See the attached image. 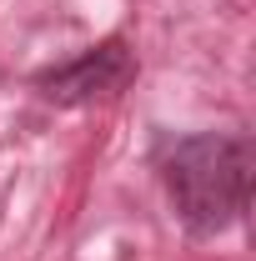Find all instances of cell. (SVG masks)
<instances>
[{
    "label": "cell",
    "instance_id": "6da1fadb",
    "mask_svg": "<svg viewBox=\"0 0 256 261\" xmlns=\"http://www.w3.org/2000/svg\"><path fill=\"white\" fill-rule=\"evenodd\" d=\"M251 176H256L251 141L221 136V130L176 141L161 161L171 211L191 236H221L226 226H236L251 206Z\"/></svg>",
    "mask_w": 256,
    "mask_h": 261
},
{
    "label": "cell",
    "instance_id": "7a4b0ae2",
    "mask_svg": "<svg viewBox=\"0 0 256 261\" xmlns=\"http://www.w3.org/2000/svg\"><path fill=\"white\" fill-rule=\"evenodd\" d=\"M131 81H136V50H131L126 40H100V45H91V50H81L75 61L40 70L31 86H35L40 100L75 111V106L116 100Z\"/></svg>",
    "mask_w": 256,
    "mask_h": 261
}]
</instances>
